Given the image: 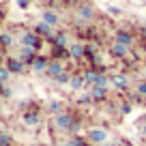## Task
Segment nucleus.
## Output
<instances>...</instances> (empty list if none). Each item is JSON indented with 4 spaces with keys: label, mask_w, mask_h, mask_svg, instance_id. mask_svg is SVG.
<instances>
[{
    "label": "nucleus",
    "mask_w": 146,
    "mask_h": 146,
    "mask_svg": "<svg viewBox=\"0 0 146 146\" xmlns=\"http://www.w3.org/2000/svg\"><path fill=\"white\" fill-rule=\"evenodd\" d=\"M114 39H116V43H120V45L129 47V50L135 45V35H133L131 30H127V28H120V30H116Z\"/></svg>",
    "instance_id": "f257e3e1"
},
{
    "label": "nucleus",
    "mask_w": 146,
    "mask_h": 146,
    "mask_svg": "<svg viewBox=\"0 0 146 146\" xmlns=\"http://www.w3.org/2000/svg\"><path fill=\"white\" fill-rule=\"evenodd\" d=\"M22 45L24 47H32V50H41V36L36 35L35 30L32 32H22Z\"/></svg>",
    "instance_id": "f03ea898"
},
{
    "label": "nucleus",
    "mask_w": 146,
    "mask_h": 146,
    "mask_svg": "<svg viewBox=\"0 0 146 146\" xmlns=\"http://www.w3.org/2000/svg\"><path fill=\"white\" fill-rule=\"evenodd\" d=\"M35 32H36L39 36H43L45 41H50V43H54V39H56V32H54V28H52L50 24H45V22L36 24V26H35Z\"/></svg>",
    "instance_id": "7ed1b4c3"
},
{
    "label": "nucleus",
    "mask_w": 146,
    "mask_h": 146,
    "mask_svg": "<svg viewBox=\"0 0 146 146\" xmlns=\"http://www.w3.org/2000/svg\"><path fill=\"white\" fill-rule=\"evenodd\" d=\"M69 58L82 62V60L86 58V45H84V43H73V45H69Z\"/></svg>",
    "instance_id": "20e7f679"
},
{
    "label": "nucleus",
    "mask_w": 146,
    "mask_h": 146,
    "mask_svg": "<svg viewBox=\"0 0 146 146\" xmlns=\"http://www.w3.org/2000/svg\"><path fill=\"white\" fill-rule=\"evenodd\" d=\"M64 71H67V69H64V64L60 62V60H50V67H47L45 75H47L50 80H56L58 75H62Z\"/></svg>",
    "instance_id": "39448f33"
},
{
    "label": "nucleus",
    "mask_w": 146,
    "mask_h": 146,
    "mask_svg": "<svg viewBox=\"0 0 146 146\" xmlns=\"http://www.w3.org/2000/svg\"><path fill=\"white\" fill-rule=\"evenodd\" d=\"M105 137H108V131L105 129H101V127H95V129H90V133H88V140L92 142V144H105Z\"/></svg>",
    "instance_id": "423d86ee"
},
{
    "label": "nucleus",
    "mask_w": 146,
    "mask_h": 146,
    "mask_svg": "<svg viewBox=\"0 0 146 146\" xmlns=\"http://www.w3.org/2000/svg\"><path fill=\"white\" fill-rule=\"evenodd\" d=\"M5 64H7V69H9L11 73H17V75L26 71V64H24V60H22V58H7V62H5Z\"/></svg>",
    "instance_id": "0eeeda50"
},
{
    "label": "nucleus",
    "mask_w": 146,
    "mask_h": 146,
    "mask_svg": "<svg viewBox=\"0 0 146 146\" xmlns=\"http://www.w3.org/2000/svg\"><path fill=\"white\" fill-rule=\"evenodd\" d=\"M110 82L116 86V90H127V88H129V78H127V75H123V73L112 75V78H110Z\"/></svg>",
    "instance_id": "6e6552de"
},
{
    "label": "nucleus",
    "mask_w": 146,
    "mask_h": 146,
    "mask_svg": "<svg viewBox=\"0 0 146 146\" xmlns=\"http://www.w3.org/2000/svg\"><path fill=\"white\" fill-rule=\"evenodd\" d=\"M22 120H24L26 127H39V125H41V114H39V112H26V114L22 116Z\"/></svg>",
    "instance_id": "1a4fd4ad"
},
{
    "label": "nucleus",
    "mask_w": 146,
    "mask_h": 146,
    "mask_svg": "<svg viewBox=\"0 0 146 146\" xmlns=\"http://www.w3.org/2000/svg\"><path fill=\"white\" fill-rule=\"evenodd\" d=\"M47 67H50V58H45V56H36V60L30 64V69L35 73H45Z\"/></svg>",
    "instance_id": "9d476101"
},
{
    "label": "nucleus",
    "mask_w": 146,
    "mask_h": 146,
    "mask_svg": "<svg viewBox=\"0 0 146 146\" xmlns=\"http://www.w3.org/2000/svg\"><path fill=\"white\" fill-rule=\"evenodd\" d=\"M110 52H112V56H114V58H120V60H125V58L129 56V52H131V50L114 41V45H110Z\"/></svg>",
    "instance_id": "9b49d317"
},
{
    "label": "nucleus",
    "mask_w": 146,
    "mask_h": 146,
    "mask_svg": "<svg viewBox=\"0 0 146 146\" xmlns=\"http://www.w3.org/2000/svg\"><path fill=\"white\" fill-rule=\"evenodd\" d=\"M19 58L24 60L26 67H30V64L36 60V50H32V47H22V56H19Z\"/></svg>",
    "instance_id": "f8f14e48"
},
{
    "label": "nucleus",
    "mask_w": 146,
    "mask_h": 146,
    "mask_svg": "<svg viewBox=\"0 0 146 146\" xmlns=\"http://www.w3.org/2000/svg\"><path fill=\"white\" fill-rule=\"evenodd\" d=\"M84 84H86V80H84V73H73V75H71V82H69V86H71L73 90H82Z\"/></svg>",
    "instance_id": "ddd939ff"
},
{
    "label": "nucleus",
    "mask_w": 146,
    "mask_h": 146,
    "mask_svg": "<svg viewBox=\"0 0 146 146\" xmlns=\"http://www.w3.org/2000/svg\"><path fill=\"white\" fill-rule=\"evenodd\" d=\"M90 97H92V101H105V99H108V88L92 86L90 88Z\"/></svg>",
    "instance_id": "4468645a"
},
{
    "label": "nucleus",
    "mask_w": 146,
    "mask_h": 146,
    "mask_svg": "<svg viewBox=\"0 0 146 146\" xmlns=\"http://www.w3.org/2000/svg\"><path fill=\"white\" fill-rule=\"evenodd\" d=\"M92 15H95V11H92L90 5H80V9H78V19H84V22H88Z\"/></svg>",
    "instance_id": "2eb2a0df"
},
{
    "label": "nucleus",
    "mask_w": 146,
    "mask_h": 146,
    "mask_svg": "<svg viewBox=\"0 0 146 146\" xmlns=\"http://www.w3.org/2000/svg\"><path fill=\"white\" fill-rule=\"evenodd\" d=\"M52 58H54V60H60V62H62V58H69V47L52 45Z\"/></svg>",
    "instance_id": "dca6fc26"
},
{
    "label": "nucleus",
    "mask_w": 146,
    "mask_h": 146,
    "mask_svg": "<svg viewBox=\"0 0 146 146\" xmlns=\"http://www.w3.org/2000/svg\"><path fill=\"white\" fill-rule=\"evenodd\" d=\"M13 45V36L9 35V32H0V47L2 50H7V47Z\"/></svg>",
    "instance_id": "f3484780"
},
{
    "label": "nucleus",
    "mask_w": 146,
    "mask_h": 146,
    "mask_svg": "<svg viewBox=\"0 0 146 146\" xmlns=\"http://www.w3.org/2000/svg\"><path fill=\"white\" fill-rule=\"evenodd\" d=\"M43 22H45V24H50V26L54 28L56 24H58V15H56L54 11H45V13H43Z\"/></svg>",
    "instance_id": "a211bd4d"
},
{
    "label": "nucleus",
    "mask_w": 146,
    "mask_h": 146,
    "mask_svg": "<svg viewBox=\"0 0 146 146\" xmlns=\"http://www.w3.org/2000/svg\"><path fill=\"white\" fill-rule=\"evenodd\" d=\"M52 45H58V47H67V32H56V39Z\"/></svg>",
    "instance_id": "6ab92c4d"
},
{
    "label": "nucleus",
    "mask_w": 146,
    "mask_h": 146,
    "mask_svg": "<svg viewBox=\"0 0 146 146\" xmlns=\"http://www.w3.org/2000/svg\"><path fill=\"white\" fill-rule=\"evenodd\" d=\"M0 146H13V137L9 131H0Z\"/></svg>",
    "instance_id": "aec40b11"
},
{
    "label": "nucleus",
    "mask_w": 146,
    "mask_h": 146,
    "mask_svg": "<svg viewBox=\"0 0 146 146\" xmlns=\"http://www.w3.org/2000/svg\"><path fill=\"white\" fill-rule=\"evenodd\" d=\"M60 112H64V110H62V103H60V101H52V103H50V114L58 116Z\"/></svg>",
    "instance_id": "412c9836"
},
{
    "label": "nucleus",
    "mask_w": 146,
    "mask_h": 146,
    "mask_svg": "<svg viewBox=\"0 0 146 146\" xmlns=\"http://www.w3.org/2000/svg\"><path fill=\"white\" fill-rule=\"evenodd\" d=\"M11 75H13V73H11L9 69H7V64H2V67H0V84L9 82V78H11Z\"/></svg>",
    "instance_id": "4be33fe9"
},
{
    "label": "nucleus",
    "mask_w": 146,
    "mask_h": 146,
    "mask_svg": "<svg viewBox=\"0 0 146 146\" xmlns=\"http://www.w3.org/2000/svg\"><path fill=\"white\" fill-rule=\"evenodd\" d=\"M108 84H110V78H108V75H105V73H99V78H97L95 86H101V88H108Z\"/></svg>",
    "instance_id": "5701e85b"
},
{
    "label": "nucleus",
    "mask_w": 146,
    "mask_h": 146,
    "mask_svg": "<svg viewBox=\"0 0 146 146\" xmlns=\"http://www.w3.org/2000/svg\"><path fill=\"white\" fill-rule=\"evenodd\" d=\"M54 82H56V84H69V82H71V73H69V71H64L62 75H58V78L54 80Z\"/></svg>",
    "instance_id": "b1692460"
},
{
    "label": "nucleus",
    "mask_w": 146,
    "mask_h": 146,
    "mask_svg": "<svg viewBox=\"0 0 146 146\" xmlns=\"http://www.w3.org/2000/svg\"><path fill=\"white\" fill-rule=\"evenodd\" d=\"M78 103H80V105H88V103H92L90 92H84V95H80V97H78Z\"/></svg>",
    "instance_id": "393cba45"
},
{
    "label": "nucleus",
    "mask_w": 146,
    "mask_h": 146,
    "mask_svg": "<svg viewBox=\"0 0 146 146\" xmlns=\"http://www.w3.org/2000/svg\"><path fill=\"white\" fill-rule=\"evenodd\" d=\"M135 92H137L140 97H146V80H142V82L135 86Z\"/></svg>",
    "instance_id": "a878e982"
},
{
    "label": "nucleus",
    "mask_w": 146,
    "mask_h": 146,
    "mask_svg": "<svg viewBox=\"0 0 146 146\" xmlns=\"http://www.w3.org/2000/svg\"><path fill=\"white\" fill-rule=\"evenodd\" d=\"M110 13H112V15H120V9H118V7H110Z\"/></svg>",
    "instance_id": "bb28decb"
},
{
    "label": "nucleus",
    "mask_w": 146,
    "mask_h": 146,
    "mask_svg": "<svg viewBox=\"0 0 146 146\" xmlns=\"http://www.w3.org/2000/svg\"><path fill=\"white\" fill-rule=\"evenodd\" d=\"M131 112V103H123V114H129Z\"/></svg>",
    "instance_id": "cd10ccee"
},
{
    "label": "nucleus",
    "mask_w": 146,
    "mask_h": 146,
    "mask_svg": "<svg viewBox=\"0 0 146 146\" xmlns=\"http://www.w3.org/2000/svg\"><path fill=\"white\" fill-rule=\"evenodd\" d=\"M17 5H19V7H22V9H26V7H28V0H19Z\"/></svg>",
    "instance_id": "c85d7f7f"
},
{
    "label": "nucleus",
    "mask_w": 146,
    "mask_h": 146,
    "mask_svg": "<svg viewBox=\"0 0 146 146\" xmlns=\"http://www.w3.org/2000/svg\"><path fill=\"white\" fill-rule=\"evenodd\" d=\"M140 35L144 36V41H146V26H142V28H140Z\"/></svg>",
    "instance_id": "c756f323"
},
{
    "label": "nucleus",
    "mask_w": 146,
    "mask_h": 146,
    "mask_svg": "<svg viewBox=\"0 0 146 146\" xmlns=\"http://www.w3.org/2000/svg\"><path fill=\"white\" fill-rule=\"evenodd\" d=\"M5 62H7V60L2 58V54H0V67H2V64H5Z\"/></svg>",
    "instance_id": "7c9ffc66"
},
{
    "label": "nucleus",
    "mask_w": 146,
    "mask_h": 146,
    "mask_svg": "<svg viewBox=\"0 0 146 146\" xmlns=\"http://www.w3.org/2000/svg\"><path fill=\"white\" fill-rule=\"evenodd\" d=\"M2 17H5V11H2V9H0V22H2Z\"/></svg>",
    "instance_id": "2f4dec72"
},
{
    "label": "nucleus",
    "mask_w": 146,
    "mask_h": 146,
    "mask_svg": "<svg viewBox=\"0 0 146 146\" xmlns=\"http://www.w3.org/2000/svg\"><path fill=\"white\" fill-rule=\"evenodd\" d=\"M75 2H82V5H84V2H88V0H75Z\"/></svg>",
    "instance_id": "473e14b6"
},
{
    "label": "nucleus",
    "mask_w": 146,
    "mask_h": 146,
    "mask_svg": "<svg viewBox=\"0 0 146 146\" xmlns=\"http://www.w3.org/2000/svg\"><path fill=\"white\" fill-rule=\"evenodd\" d=\"M101 146H114V144H101Z\"/></svg>",
    "instance_id": "72a5a7b5"
},
{
    "label": "nucleus",
    "mask_w": 146,
    "mask_h": 146,
    "mask_svg": "<svg viewBox=\"0 0 146 146\" xmlns=\"http://www.w3.org/2000/svg\"><path fill=\"white\" fill-rule=\"evenodd\" d=\"M144 52H146V41H144Z\"/></svg>",
    "instance_id": "f704fd0d"
},
{
    "label": "nucleus",
    "mask_w": 146,
    "mask_h": 146,
    "mask_svg": "<svg viewBox=\"0 0 146 146\" xmlns=\"http://www.w3.org/2000/svg\"><path fill=\"white\" fill-rule=\"evenodd\" d=\"M30 146H39V144H30Z\"/></svg>",
    "instance_id": "c9c22d12"
}]
</instances>
